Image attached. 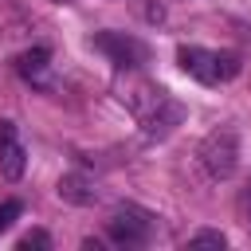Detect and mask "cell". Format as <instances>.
I'll list each match as a JSON object with an SVG mask.
<instances>
[{"label": "cell", "instance_id": "1", "mask_svg": "<svg viewBox=\"0 0 251 251\" xmlns=\"http://www.w3.org/2000/svg\"><path fill=\"white\" fill-rule=\"evenodd\" d=\"M200 165L216 180L231 176L235 165H239V137H235V129H212L204 137V145H200Z\"/></svg>", "mask_w": 251, "mask_h": 251}, {"label": "cell", "instance_id": "2", "mask_svg": "<svg viewBox=\"0 0 251 251\" xmlns=\"http://www.w3.org/2000/svg\"><path fill=\"white\" fill-rule=\"evenodd\" d=\"M110 239L114 243H145L149 239V212H141V208H133V204H126V208H118L114 216H110Z\"/></svg>", "mask_w": 251, "mask_h": 251}, {"label": "cell", "instance_id": "3", "mask_svg": "<svg viewBox=\"0 0 251 251\" xmlns=\"http://www.w3.org/2000/svg\"><path fill=\"white\" fill-rule=\"evenodd\" d=\"M180 122H184V106H180V102H173L169 94H161V98L141 114V126H145V133H149V137H165V133H173Z\"/></svg>", "mask_w": 251, "mask_h": 251}, {"label": "cell", "instance_id": "4", "mask_svg": "<svg viewBox=\"0 0 251 251\" xmlns=\"http://www.w3.org/2000/svg\"><path fill=\"white\" fill-rule=\"evenodd\" d=\"M94 47L106 51L118 67H137V63L145 59V47H141L137 39L122 35V31H102V35H94Z\"/></svg>", "mask_w": 251, "mask_h": 251}, {"label": "cell", "instance_id": "5", "mask_svg": "<svg viewBox=\"0 0 251 251\" xmlns=\"http://www.w3.org/2000/svg\"><path fill=\"white\" fill-rule=\"evenodd\" d=\"M24 145H20V137H16V122H8V118H0V173L8 176V180H20L24 176Z\"/></svg>", "mask_w": 251, "mask_h": 251}, {"label": "cell", "instance_id": "6", "mask_svg": "<svg viewBox=\"0 0 251 251\" xmlns=\"http://www.w3.org/2000/svg\"><path fill=\"white\" fill-rule=\"evenodd\" d=\"M176 59H180V67H184L192 78H200V82H220V78H216V51H204V47H180Z\"/></svg>", "mask_w": 251, "mask_h": 251}, {"label": "cell", "instance_id": "7", "mask_svg": "<svg viewBox=\"0 0 251 251\" xmlns=\"http://www.w3.org/2000/svg\"><path fill=\"white\" fill-rule=\"evenodd\" d=\"M59 196L67 204H94L98 188H94V180L86 173H67V176H59Z\"/></svg>", "mask_w": 251, "mask_h": 251}, {"label": "cell", "instance_id": "8", "mask_svg": "<svg viewBox=\"0 0 251 251\" xmlns=\"http://www.w3.org/2000/svg\"><path fill=\"white\" fill-rule=\"evenodd\" d=\"M47 47H31V51H24L20 59H16V71L24 75V78H35V75H43V67H47Z\"/></svg>", "mask_w": 251, "mask_h": 251}, {"label": "cell", "instance_id": "9", "mask_svg": "<svg viewBox=\"0 0 251 251\" xmlns=\"http://www.w3.org/2000/svg\"><path fill=\"white\" fill-rule=\"evenodd\" d=\"M239 67H243V63H239V55H235V51H216V78H220V82L235 78V75H239Z\"/></svg>", "mask_w": 251, "mask_h": 251}, {"label": "cell", "instance_id": "10", "mask_svg": "<svg viewBox=\"0 0 251 251\" xmlns=\"http://www.w3.org/2000/svg\"><path fill=\"white\" fill-rule=\"evenodd\" d=\"M227 239L220 235V231H196L192 239H188V247H224Z\"/></svg>", "mask_w": 251, "mask_h": 251}, {"label": "cell", "instance_id": "11", "mask_svg": "<svg viewBox=\"0 0 251 251\" xmlns=\"http://www.w3.org/2000/svg\"><path fill=\"white\" fill-rule=\"evenodd\" d=\"M31 247H35V251L51 247V235H47V231H27V235L20 239V251H31Z\"/></svg>", "mask_w": 251, "mask_h": 251}, {"label": "cell", "instance_id": "12", "mask_svg": "<svg viewBox=\"0 0 251 251\" xmlns=\"http://www.w3.org/2000/svg\"><path fill=\"white\" fill-rule=\"evenodd\" d=\"M16 220H20V200H4L0 204V231H8Z\"/></svg>", "mask_w": 251, "mask_h": 251}, {"label": "cell", "instance_id": "13", "mask_svg": "<svg viewBox=\"0 0 251 251\" xmlns=\"http://www.w3.org/2000/svg\"><path fill=\"white\" fill-rule=\"evenodd\" d=\"M243 212H247V220H251V200H243Z\"/></svg>", "mask_w": 251, "mask_h": 251}]
</instances>
